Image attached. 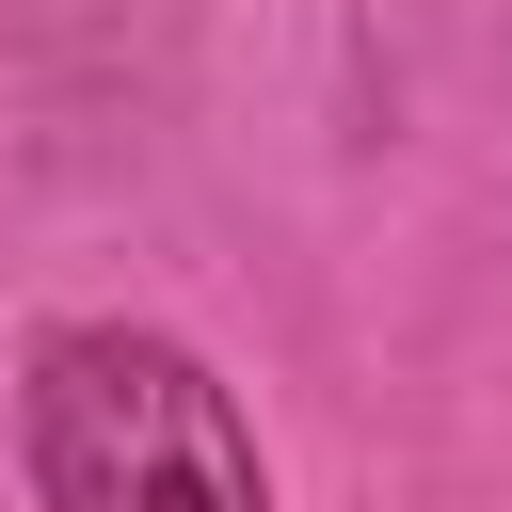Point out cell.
Returning <instances> with one entry per match:
<instances>
[{
  "label": "cell",
  "instance_id": "obj_1",
  "mask_svg": "<svg viewBox=\"0 0 512 512\" xmlns=\"http://www.w3.org/2000/svg\"><path fill=\"white\" fill-rule=\"evenodd\" d=\"M16 448H32V496H48V512H272L224 368L176 352V336H144V320H64V336H32Z\"/></svg>",
  "mask_w": 512,
  "mask_h": 512
}]
</instances>
